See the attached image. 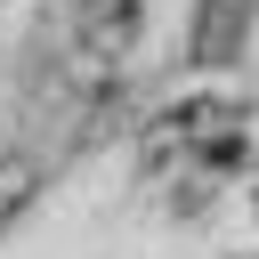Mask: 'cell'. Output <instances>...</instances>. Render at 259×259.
I'll return each instance as SVG.
<instances>
[{"instance_id": "cell-1", "label": "cell", "mask_w": 259, "mask_h": 259, "mask_svg": "<svg viewBox=\"0 0 259 259\" xmlns=\"http://www.w3.org/2000/svg\"><path fill=\"white\" fill-rule=\"evenodd\" d=\"M138 24H146V0H73V40L97 65H121L138 49Z\"/></svg>"}, {"instance_id": "cell-2", "label": "cell", "mask_w": 259, "mask_h": 259, "mask_svg": "<svg viewBox=\"0 0 259 259\" xmlns=\"http://www.w3.org/2000/svg\"><path fill=\"white\" fill-rule=\"evenodd\" d=\"M251 24H259V0H202L194 8V65H235L243 57V40H251Z\"/></svg>"}]
</instances>
